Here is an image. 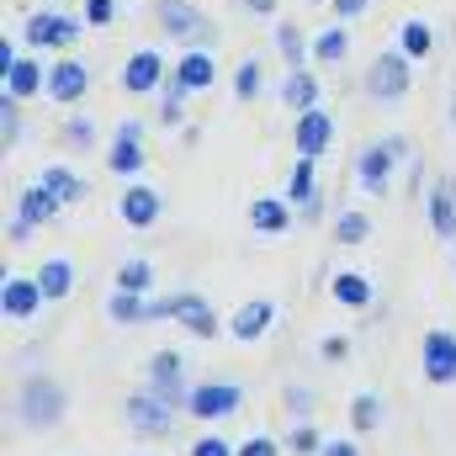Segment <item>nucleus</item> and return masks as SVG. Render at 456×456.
I'll return each instance as SVG.
<instances>
[{"label":"nucleus","mask_w":456,"mask_h":456,"mask_svg":"<svg viewBox=\"0 0 456 456\" xmlns=\"http://www.w3.org/2000/svg\"><path fill=\"white\" fill-rule=\"evenodd\" d=\"M112 16H117V0H86V21L91 27H107Z\"/></svg>","instance_id":"obj_41"},{"label":"nucleus","mask_w":456,"mask_h":456,"mask_svg":"<svg viewBox=\"0 0 456 456\" xmlns=\"http://www.w3.org/2000/svg\"><path fill=\"white\" fill-rule=\"evenodd\" d=\"M314 403H319V398H314V387H287V409H292V419H297V425L314 414Z\"/></svg>","instance_id":"obj_38"},{"label":"nucleus","mask_w":456,"mask_h":456,"mask_svg":"<svg viewBox=\"0 0 456 456\" xmlns=\"http://www.w3.org/2000/svg\"><path fill=\"white\" fill-rule=\"evenodd\" d=\"M75 37H80V21L64 16V11H37V16H27V43H32V48H69Z\"/></svg>","instance_id":"obj_10"},{"label":"nucleus","mask_w":456,"mask_h":456,"mask_svg":"<svg viewBox=\"0 0 456 456\" xmlns=\"http://www.w3.org/2000/svg\"><path fill=\"white\" fill-rule=\"evenodd\" d=\"M64 409H69L64 382H53L48 371L21 377V387H16V419H21L27 430H53V425L64 419Z\"/></svg>","instance_id":"obj_1"},{"label":"nucleus","mask_w":456,"mask_h":456,"mask_svg":"<svg viewBox=\"0 0 456 456\" xmlns=\"http://www.w3.org/2000/svg\"><path fill=\"white\" fill-rule=\"evenodd\" d=\"M276 324V303H265V297H255V303H244V308H233V319H228V330H233V340H260L265 330Z\"/></svg>","instance_id":"obj_16"},{"label":"nucleus","mask_w":456,"mask_h":456,"mask_svg":"<svg viewBox=\"0 0 456 456\" xmlns=\"http://www.w3.org/2000/svg\"><path fill=\"white\" fill-rule=\"evenodd\" d=\"M37 91H48V69H43L37 59H16V69H5V96L27 102V96H37Z\"/></svg>","instance_id":"obj_19"},{"label":"nucleus","mask_w":456,"mask_h":456,"mask_svg":"<svg viewBox=\"0 0 456 456\" xmlns=\"http://www.w3.org/2000/svg\"><path fill=\"white\" fill-rule=\"evenodd\" d=\"M64 143H69V149H91V143H96V127H91L86 117H75V122L64 127Z\"/></svg>","instance_id":"obj_39"},{"label":"nucleus","mask_w":456,"mask_h":456,"mask_svg":"<svg viewBox=\"0 0 456 456\" xmlns=\"http://www.w3.org/2000/svg\"><path fill=\"white\" fill-rule=\"evenodd\" d=\"M297 154H308V159H319L324 149H330V138H335V117L324 112V107H314V112H297Z\"/></svg>","instance_id":"obj_14"},{"label":"nucleus","mask_w":456,"mask_h":456,"mask_svg":"<svg viewBox=\"0 0 456 456\" xmlns=\"http://www.w3.org/2000/svg\"><path fill=\"white\" fill-rule=\"evenodd\" d=\"M191 456H239V446H228L224 436H202L191 441Z\"/></svg>","instance_id":"obj_40"},{"label":"nucleus","mask_w":456,"mask_h":456,"mask_svg":"<svg viewBox=\"0 0 456 456\" xmlns=\"http://www.w3.org/2000/svg\"><path fill=\"white\" fill-rule=\"evenodd\" d=\"M239 5H244V11H255V16H276V5H281V0H239Z\"/></svg>","instance_id":"obj_47"},{"label":"nucleus","mask_w":456,"mask_h":456,"mask_svg":"<svg viewBox=\"0 0 456 456\" xmlns=\"http://www.w3.org/2000/svg\"><path fill=\"white\" fill-rule=\"evenodd\" d=\"M107 314H112V324H143L149 297H138V292H122V287H117L112 297H107Z\"/></svg>","instance_id":"obj_26"},{"label":"nucleus","mask_w":456,"mask_h":456,"mask_svg":"<svg viewBox=\"0 0 456 456\" xmlns=\"http://www.w3.org/2000/svg\"><path fill=\"white\" fill-rule=\"evenodd\" d=\"M107 165H112L117 175H138V170H143V149H138V138H117L112 149H107Z\"/></svg>","instance_id":"obj_30"},{"label":"nucleus","mask_w":456,"mask_h":456,"mask_svg":"<svg viewBox=\"0 0 456 456\" xmlns=\"http://www.w3.org/2000/svg\"><path fill=\"white\" fill-rule=\"evenodd\" d=\"M37 287H43L48 303H64V297L75 292V260H64V255L43 260V265H37Z\"/></svg>","instance_id":"obj_18"},{"label":"nucleus","mask_w":456,"mask_h":456,"mask_svg":"<svg viewBox=\"0 0 456 456\" xmlns=\"http://www.w3.org/2000/svg\"><path fill=\"white\" fill-rule=\"evenodd\" d=\"M175 409H181V403L159 398L154 387H138V393H127L122 419H127V430H133V436H143V441H165V436L175 430Z\"/></svg>","instance_id":"obj_2"},{"label":"nucleus","mask_w":456,"mask_h":456,"mask_svg":"<svg viewBox=\"0 0 456 456\" xmlns=\"http://www.w3.org/2000/svg\"><path fill=\"white\" fill-rule=\"evenodd\" d=\"M32 228H37V224H27V218L16 213V218H11V228H5V239H11V244H27V239H32Z\"/></svg>","instance_id":"obj_45"},{"label":"nucleus","mask_w":456,"mask_h":456,"mask_svg":"<svg viewBox=\"0 0 456 456\" xmlns=\"http://www.w3.org/2000/svg\"><path fill=\"white\" fill-rule=\"evenodd\" d=\"M452 122H456V107H452Z\"/></svg>","instance_id":"obj_51"},{"label":"nucleus","mask_w":456,"mask_h":456,"mask_svg":"<svg viewBox=\"0 0 456 456\" xmlns=\"http://www.w3.org/2000/svg\"><path fill=\"white\" fill-rule=\"evenodd\" d=\"M276 48L287 53L292 69H303V32H297V27H276Z\"/></svg>","instance_id":"obj_36"},{"label":"nucleus","mask_w":456,"mask_h":456,"mask_svg":"<svg viewBox=\"0 0 456 456\" xmlns=\"http://www.w3.org/2000/svg\"><path fill=\"white\" fill-rule=\"evenodd\" d=\"M233 91H239V102H255V96H260V64H255V59H249V64H239Z\"/></svg>","instance_id":"obj_37"},{"label":"nucleus","mask_w":456,"mask_h":456,"mask_svg":"<svg viewBox=\"0 0 456 456\" xmlns=\"http://www.w3.org/2000/svg\"><path fill=\"white\" fill-rule=\"evenodd\" d=\"M154 16H159V32H170V37H202V43L213 37L208 16H202V11H191L186 0H159V11H154Z\"/></svg>","instance_id":"obj_12"},{"label":"nucleus","mask_w":456,"mask_h":456,"mask_svg":"<svg viewBox=\"0 0 456 456\" xmlns=\"http://www.w3.org/2000/svg\"><path fill=\"white\" fill-rule=\"evenodd\" d=\"M43 303H48V297H43L37 276H5V281H0V314H5L11 324H27Z\"/></svg>","instance_id":"obj_9"},{"label":"nucleus","mask_w":456,"mask_h":456,"mask_svg":"<svg viewBox=\"0 0 456 456\" xmlns=\"http://www.w3.org/2000/svg\"><path fill=\"white\" fill-rule=\"evenodd\" d=\"M409 86H414V75H409V53H403V48L382 53V59L366 69V96H377V102H403Z\"/></svg>","instance_id":"obj_5"},{"label":"nucleus","mask_w":456,"mask_h":456,"mask_svg":"<svg viewBox=\"0 0 456 456\" xmlns=\"http://www.w3.org/2000/svg\"><path fill=\"white\" fill-rule=\"evenodd\" d=\"M86 91H91V75H86V64H80V59H59V64L48 69V96H53L59 107L80 102Z\"/></svg>","instance_id":"obj_13"},{"label":"nucleus","mask_w":456,"mask_h":456,"mask_svg":"<svg viewBox=\"0 0 456 456\" xmlns=\"http://www.w3.org/2000/svg\"><path fill=\"white\" fill-rule=\"evenodd\" d=\"M330 292H335L340 308H371V281H366L361 271H340V276L330 281Z\"/></svg>","instance_id":"obj_24"},{"label":"nucleus","mask_w":456,"mask_h":456,"mask_svg":"<svg viewBox=\"0 0 456 456\" xmlns=\"http://www.w3.org/2000/svg\"><path fill=\"white\" fill-rule=\"evenodd\" d=\"M117 287H122V292H138V297H149V287H154V265H149V260H122V271H117Z\"/></svg>","instance_id":"obj_31"},{"label":"nucleus","mask_w":456,"mask_h":456,"mask_svg":"<svg viewBox=\"0 0 456 456\" xmlns=\"http://www.w3.org/2000/svg\"><path fill=\"white\" fill-rule=\"evenodd\" d=\"M425 218H430V233L441 244H456V181L452 175H436L430 191H425Z\"/></svg>","instance_id":"obj_7"},{"label":"nucleus","mask_w":456,"mask_h":456,"mask_svg":"<svg viewBox=\"0 0 456 456\" xmlns=\"http://www.w3.org/2000/svg\"><path fill=\"white\" fill-rule=\"evenodd\" d=\"M287 452H292V456H319V452H324V441H319V430L303 419V425L287 436Z\"/></svg>","instance_id":"obj_34"},{"label":"nucleus","mask_w":456,"mask_h":456,"mask_svg":"<svg viewBox=\"0 0 456 456\" xmlns=\"http://www.w3.org/2000/svg\"><path fill=\"white\" fill-rule=\"evenodd\" d=\"M143 371H149V387H154L159 398H170V403L186 409V393H191V387H186V361H181L175 350H154Z\"/></svg>","instance_id":"obj_8"},{"label":"nucleus","mask_w":456,"mask_h":456,"mask_svg":"<svg viewBox=\"0 0 456 456\" xmlns=\"http://www.w3.org/2000/svg\"><path fill=\"white\" fill-rule=\"evenodd\" d=\"M170 319H175L181 330H191L197 340H218V314L208 308L202 292H175V297H170Z\"/></svg>","instance_id":"obj_11"},{"label":"nucleus","mask_w":456,"mask_h":456,"mask_svg":"<svg viewBox=\"0 0 456 456\" xmlns=\"http://www.w3.org/2000/svg\"><path fill=\"white\" fill-rule=\"evenodd\" d=\"M398 159H409V143H403V138H377V143L355 159V181H361V191L382 197V191H387V175H393Z\"/></svg>","instance_id":"obj_3"},{"label":"nucleus","mask_w":456,"mask_h":456,"mask_svg":"<svg viewBox=\"0 0 456 456\" xmlns=\"http://www.w3.org/2000/svg\"><path fill=\"white\" fill-rule=\"evenodd\" d=\"M319 456H361V446H355V441H324Z\"/></svg>","instance_id":"obj_46"},{"label":"nucleus","mask_w":456,"mask_h":456,"mask_svg":"<svg viewBox=\"0 0 456 456\" xmlns=\"http://www.w3.org/2000/svg\"><path fill=\"white\" fill-rule=\"evenodd\" d=\"M430 43H436V37H430V27H425V21H403V53H409V59H425V53H430Z\"/></svg>","instance_id":"obj_35"},{"label":"nucleus","mask_w":456,"mask_h":456,"mask_svg":"<svg viewBox=\"0 0 456 456\" xmlns=\"http://www.w3.org/2000/svg\"><path fill=\"white\" fill-rule=\"evenodd\" d=\"M419 366H425V382L436 387H452L456 382V335L452 330H430L419 345Z\"/></svg>","instance_id":"obj_6"},{"label":"nucleus","mask_w":456,"mask_h":456,"mask_svg":"<svg viewBox=\"0 0 456 456\" xmlns=\"http://www.w3.org/2000/svg\"><path fill=\"white\" fill-rule=\"evenodd\" d=\"M345 53H350V37H345V27L324 32V37H314V59H319V64H340Z\"/></svg>","instance_id":"obj_32"},{"label":"nucleus","mask_w":456,"mask_h":456,"mask_svg":"<svg viewBox=\"0 0 456 456\" xmlns=\"http://www.w3.org/2000/svg\"><path fill=\"white\" fill-rule=\"evenodd\" d=\"M366 239H371V218H366L361 208H350V213H340V218H335V244H345V249H350V244H366Z\"/></svg>","instance_id":"obj_29"},{"label":"nucleus","mask_w":456,"mask_h":456,"mask_svg":"<svg viewBox=\"0 0 456 456\" xmlns=\"http://www.w3.org/2000/svg\"><path fill=\"white\" fill-rule=\"evenodd\" d=\"M377 425H382V398H377V393H355V398H350V430L366 436V430H377Z\"/></svg>","instance_id":"obj_28"},{"label":"nucleus","mask_w":456,"mask_h":456,"mask_svg":"<svg viewBox=\"0 0 456 456\" xmlns=\"http://www.w3.org/2000/svg\"><path fill=\"white\" fill-rule=\"evenodd\" d=\"M159 213H165V202H159L154 186H127L122 191V224L127 228H154Z\"/></svg>","instance_id":"obj_15"},{"label":"nucleus","mask_w":456,"mask_h":456,"mask_svg":"<svg viewBox=\"0 0 456 456\" xmlns=\"http://www.w3.org/2000/svg\"><path fill=\"white\" fill-rule=\"evenodd\" d=\"M330 5H335V16H340V21H355V16H361L371 0H330Z\"/></svg>","instance_id":"obj_44"},{"label":"nucleus","mask_w":456,"mask_h":456,"mask_svg":"<svg viewBox=\"0 0 456 456\" xmlns=\"http://www.w3.org/2000/svg\"><path fill=\"white\" fill-rule=\"evenodd\" d=\"M43 186H48L59 202H80V197H86V181H80L69 165H48V170H43Z\"/></svg>","instance_id":"obj_25"},{"label":"nucleus","mask_w":456,"mask_h":456,"mask_svg":"<svg viewBox=\"0 0 456 456\" xmlns=\"http://www.w3.org/2000/svg\"><path fill=\"white\" fill-rule=\"evenodd\" d=\"M319 355H324V361H335V366H340L345 355H350V340H345V335H330V340L319 345Z\"/></svg>","instance_id":"obj_43"},{"label":"nucleus","mask_w":456,"mask_h":456,"mask_svg":"<svg viewBox=\"0 0 456 456\" xmlns=\"http://www.w3.org/2000/svg\"><path fill=\"white\" fill-rule=\"evenodd\" d=\"M287 224H292V208H287V202H276V197H255V202H249V228H255V233L276 239V233H287Z\"/></svg>","instance_id":"obj_20"},{"label":"nucleus","mask_w":456,"mask_h":456,"mask_svg":"<svg viewBox=\"0 0 456 456\" xmlns=\"http://www.w3.org/2000/svg\"><path fill=\"white\" fill-rule=\"evenodd\" d=\"M308 5H324V0H308Z\"/></svg>","instance_id":"obj_50"},{"label":"nucleus","mask_w":456,"mask_h":456,"mask_svg":"<svg viewBox=\"0 0 456 456\" xmlns=\"http://www.w3.org/2000/svg\"><path fill=\"white\" fill-rule=\"evenodd\" d=\"M59 208H64V202L37 181V186H27V191H21V208H16V213H21L27 224H48V218H59Z\"/></svg>","instance_id":"obj_23"},{"label":"nucleus","mask_w":456,"mask_h":456,"mask_svg":"<svg viewBox=\"0 0 456 456\" xmlns=\"http://www.w3.org/2000/svg\"><path fill=\"white\" fill-rule=\"evenodd\" d=\"M276 452H287V446H276L271 436H249V441L239 446V456H276Z\"/></svg>","instance_id":"obj_42"},{"label":"nucleus","mask_w":456,"mask_h":456,"mask_svg":"<svg viewBox=\"0 0 456 456\" xmlns=\"http://www.w3.org/2000/svg\"><path fill=\"white\" fill-rule=\"evenodd\" d=\"M281 102H287L292 112H314V107H319V80H314L308 69H292L287 86H281Z\"/></svg>","instance_id":"obj_22"},{"label":"nucleus","mask_w":456,"mask_h":456,"mask_svg":"<svg viewBox=\"0 0 456 456\" xmlns=\"http://www.w3.org/2000/svg\"><path fill=\"white\" fill-rule=\"evenodd\" d=\"M213 80H218V69H213V59L197 48V53H186V59L175 64V80H170V86H181V91L191 96V91H208Z\"/></svg>","instance_id":"obj_21"},{"label":"nucleus","mask_w":456,"mask_h":456,"mask_svg":"<svg viewBox=\"0 0 456 456\" xmlns=\"http://www.w3.org/2000/svg\"><path fill=\"white\" fill-rule=\"evenodd\" d=\"M314 170H319V159H308V154H297V165H292V186H287V197H292L297 208L319 197V186H314Z\"/></svg>","instance_id":"obj_27"},{"label":"nucleus","mask_w":456,"mask_h":456,"mask_svg":"<svg viewBox=\"0 0 456 456\" xmlns=\"http://www.w3.org/2000/svg\"><path fill=\"white\" fill-rule=\"evenodd\" d=\"M159 80H165V64H159V53H154V48L133 53V59H127V69H122V86H127L133 96H149V91H159Z\"/></svg>","instance_id":"obj_17"},{"label":"nucleus","mask_w":456,"mask_h":456,"mask_svg":"<svg viewBox=\"0 0 456 456\" xmlns=\"http://www.w3.org/2000/svg\"><path fill=\"white\" fill-rule=\"evenodd\" d=\"M244 409V387L239 382H197L191 393H186V414L191 419H228V414H239Z\"/></svg>","instance_id":"obj_4"},{"label":"nucleus","mask_w":456,"mask_h":456,"mask_svg":"<svg viewBox=\"0 0 456 456\" xmlns=\"http://www.w3.org/2000/svg\"><path fill=\"white\" fill-rule=\"evenodd\" d=\"M5 69H16V48H11V43H0V75H5Z\"/></svg>","instance_id":"obj_49"},{"label":"nucleus","mask_w":456,"mask_h":456,"mask_svg":"<svg viewBox=\"0 0 456 456\" xmlns=\"http://www.w3.org/2000/svg\"><path fill=\"white\" fill-rule=\"evenodd\" d=\"M0 138H5V149H16V138H21V107H16V96H0Z\"/></svg>","instance_id":"obj_33"},{"label":"nucleus","mask_w":456,"mask_h":456,"mask_svg":"<svg viewBox=\"0 0 456 456\" xmlns=\"http://www.w3.org/2000/svg\"><path fill=\"white\" fill-rule=\"evenodd\" d=\"M297 213H303V218H308V224H319V213H324V197H314V202H303V208H297Z\"/></svg>","instance_id":"obj_48"}]
</instances>
